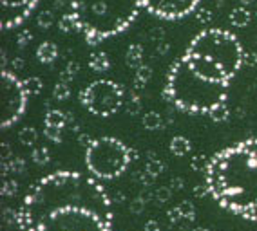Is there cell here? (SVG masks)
<instances>
[{"label":"cell","mask_w":257,"mask_h":231,"mask_svg":"<svg viewBox=\"0 0 257 231\" xmlns=\"http://www.w3.org/2000/svg\"><path fill=\"white\" fill-rule=\"evenodd\" d=\"M125 62H127L128 67H133V69H140L142 67V62H143V47L138 46V44H133V46H128L127 49V54H125Z\"/></svg>","instance_id":"4fadbf2b"},{"label":"cell","mask_w":257,"mask_h":231,"mask_svg":"<svg viewBox=\"0 0 257 231\" xmlns=\"http://www.w3.org/2000/svg\"><path fill=\"white\" fill-rule=\"evenodd\" d=\"M253 2H255V0H239V4H243L244 8H246V6H250V4H253Z\"/></svg>","instance_id":"c3c4849f"},{"label":"cell","mask_w":257,"mask_h":231,"mask_svg":"<svg viewBox=\"0 0 257 231\" xmlns=\"http://www.w3.org/2000/svg\"><path fill=\"white\" fill-rule=\"evenodd\" d=\"M160 222L158 220H149L147 224H145V231H160Z\"/></svg>","instance_id":"b9f144b4"},{"label":"cell","mask_w":257,"mask_h":231,"mask_svg":"<svg viewBox=\"0 0 257 231\" xmlns=\"http://www.w3.org/2000/svg\"><path fill=\"white\" fill-rule=\"evenodd\" d=\"M142 10V0H69L76 31L85 36L89 46L123 32Z\"/></svg>","instance_id":"277c9868"},{"label":"cell","mask_w":257,"mask_h":231,"mask_svg":"<svg viewBox=\"0 0 257 231\" xmlns=\"http://www.w3.org/2000/svg\"><path fill=\"white\" fill-rule=\"evenodd\" d=\"M212 11L210 10H198V13H196V18H198L199 24H210L212 22Z\"/></svg>","instance_id":"1f68e13d"},{"label":"cell","mask_w":257,"mask_h":231,"mask_svg":"<svg viewBox=\"0 0 257 231\" xmlns=\"http://www.w3.org/2000/svg\"><path fill=\"white\" fill-rule=\"evenodd\" d=\"M179 212H181V217H183V220H190L192 222L194 218H196V213H194V206L192 202H188V200H183V202L178 206Z\"/></svg>","instance_id":"83f0119b"},{"label":"cell","mask_w":257,"mask_h":231,"mask_svg":"<svg viewBox=\"0 0 257 231\" xmlns=\"http://www.w3.org/2000/svg\"><path fill=\"white\" fill-rule=\"evenodd\" d=\"M207 159L203 158V156H196V158L192 159V162H190V166H192V170L196 172H201V170H207Z\"/></svg>","instance_id":"4dcf8cb0"},{"label":"cell","mask_w":257,"mask_h":231,"mask_svg":"<svg viewBox=\"0 0 257 231\" xmlns=\"http://www.w3.org/2000/svg\"><path fill=\"white\" fill-rule=\"evenodd\" d=\"M38 0H0V22H2V29L10 31V29L17 28L22 22H26L33 10L37 8Z\"/></svg>","instance_id":"30bf717a"},{"label":"cell","mask_w":257,"mask_h":231,"mask_svg":"<svg viewBox=\"0 0 257 231\" xmlns=\"http://www.w3.org/2000/svg\"><path fill=\"white\" fill-rule=\"evenodd\" d=\"M181 188H183V180L179 179V177L170 180V190H181Z\"/></svg>","instance_id":"7bdbcfd3"},{"label":"cell","mask_w":257,"mask_h":231,"mask_svg":"<svg viewBox=\"0 0 257 231\" xmlns=\"http://www.w3.org/2000/svg\"><path fill=\"white\" fill-rule=\"evenodd\" d=\"M244 64H246L248 67H253V65L257 64V54H255V52H244Z\"/></svg>","instance_id":"74e56055"},{"label":"cell","mask_w":257,"mask_h":231,"mask_svg":"<svg viewBox=\"0 0 257 231\" xmlns=\"http://www.w3.org/2000/svg\"><path fill=\"white\" fill-rule=\"evenodd\" d=\"M17 190H19L17 180L6 179L4 180V186H2V195H4V197H13V195L17 194Z\"/></svg>","instance_id":"f546056e"},{"label":"cell","mask_w":257,"mask_h":231,"mask_svg":"<svg viewBox=\"0 0 257 231\" xmlns=\"http://www.w3.org/2000/svg\"><path fill=\"white\" fill-rule=\"evenodd\" d=\"M133 150L116 138H98L85 148V164L92 177L100 180L116 179L133 161Z\"/></svg>","instance_id":"8992f818"},{"label":"cell","mask_w":257,"mask_h":231,"mask_svg":"<svg viewBox=\"0 0 257 231\" xmlns=\"http://www.w3.org/2000/svg\"><path fill=\"white\" fill-rule=\"evenodd\" d=\"M250 20H252V13H250L244 6L235 8V10H232V13H230V24H232L234 28H244V26L250 24Z\"/></svg>","instance_id":"5bb4252c"},{"label":"cell","mask_w":257,"mask_h":231,"mask_svg":"<svg viewBox=\"0 0 257 231\" xmlns=\"http://www.w3.org/2000/svg\"><path fill=\"white\" fill-rule=\"evenodd\" d=\"M19 139H20V143H22L24 146H33V144L37 143L38 134H37V130L33 128V126H24V128L19 132Z\"/></svg>","instance_id":"ffe728a7"},{"label":"cell","mask_w":257,"mask_h":231,"mask_svg":"<svg viewBox=\"0 0 257 231\" xmlns=\"http://www.w3.org/2000/svg\"><path fill=\"white\" fill-rule=\"evenodd\" d=\"M17 226L20 231H110L112 204L96 177L55 172L26 194Z\"/></svg>","instance_id":"6da1fadb"},{"label":"cell","mask_w":257,"mask_h":231,"mask_svg":"<svg viewBox=\"0 0 257 231\" xmlns=\"http://www.w3.org/2000/svg\"><path fill=\"white\" fill-rule=\"evenodd\" d=\"M31 40H33L31 32H29V31H22L19 34V38H17V44H19V47H24V46H28Z\"/></svg>","instance_id":"e575fe53"},{"label":"cell","mask_w":257,"mask_h":231,"mask_svg":"<svg viewBox=\"0 0 257 231\" xmlns=\"http://www.w3.org/2000/svg\"><path fill=\"white\" fill-rule=\"evenodd\" d=\"M142 123L147 130H158V128H161V125H163V120H161L160 112L151 110V112H147V114L143 116Z\"/></svg>","instance_id":"e0dca14e"},{"label":"cell","mask_w":257,"mask_h":231,"mask_svg":"<svg viewBox=\"0 0 257 231\" xmlns=\"http://www.w3.org/2000/svg\"><path fill=\"white\" fill-rule=\"evenodd\" d=\"M53 8H55V10H62V8H64V0H55Z\"/></svg>","instance_id":"7dc6e473"},{"label":"cell","mask_w":257,"mask_h":231,"mask_svg":"<svg viewBox=\"0 0 257 231\" xmlns=\"http://www.w3.org/2000/svg\"><path fill=\"white\" fill-rule=\"evenodd\" d=\"M143 208H145V199H143V197H140V199H136L134 202H131V212L136 213V215L142 213Z\"/></svg>","instance_id":"d590c367"},{"label":"cell","mask_w":257,"mask_h":231,"mask_svg":"<svg viewBox=\"0 0 257 231\" xmlns=\"http://www.w3.org/2000/svg\"><path fill=\"white\" fill-rule=\"evenodd\" d=\"M205 184L223 210L257 220V138L214 154L205 170Z\"/></svg>","instance_id":"7a4b0ae2"},{"label":"cell","mask_w":257,"mask_h":231,"mask_svg":"<svg viewBox=\"0 0 257 231\" xmlns=\"http://www.w3.org/2000/svg\"><path fill=\"white\" fill-rule=\"evenodd\" d=\"M151 38H152V40H156V42H158V40L161 42V38H163V31H161V29H152Z\"/></svg>","instance_id":"f6af8a7d"},{"label":"cell","mask_w":257,"mask_h":231,"mask_svg":"<svg viewBox=\"0 0 257 231\" xmlns=\"http://www.w3.org/2000/svg\"><path fill=\"white\" fill-rule=\"evenodd\" d=\"M169 49H170L169 44L163 42V44H158V49H156V51L160 52V54H167V52H169Z\"/></svg>","instance_id":"bcb514c9"},{"label":"cell","mask_w":257,"mask_h":231,"mask_svg":"<svg viewBox=\"0 0 257 231\" xmlns=\"http://www.w3.org/2000/svg\"><path fill=\"white\" fill-rule=\"evenodd\" d=\"M62 130H64V128L46 125V128H44V134H46V138L51 139L53 143H60V141H62Z\"/></svg>","instance_id":"f1b7e54d"},{"label":"cell","mask_w":257,"mask_h":231,"mask_svg":"<svg viewBox=\"0 0 257 231\" xmlns=\"http://www.w3.org/2000/svg\"><path fill=\"white\" fill-rule=\"evenodd\" d=\"M31 159H33V162H35V164H38V166H46L47 162L51 161V154H49V150H47L46 146H38V148H35V150H33Z\"/></svg>","instance_id":"44dd1931"},{"label":"cell","mask_w":257,"mask_h":231,"mask_svg":"<svg viewBox=\"0 0 257 231\" xmlns=\"http://www.w3.org/2000/svg\"><path fill=\"white\" fill-rule=\"evenodd\" d=\"M194 231H208V230H203V228H198V230H194Z\"/></svg>","instance_id":"681fc988"},{"label":"cell","mask_w":257,"mask_h":231,"mask_svg":"<svg viewBox=\"0 0 257 231\" xmlns=\"http://www.w3.org/2000/svg\"><path fill=\"white\" fill-rule=\"evenodd\" d=\"M152 78V69L149 65H142L140 69H136V78H134V87L138 88H143L145 84H147L149 80Z\"/></svg>","instance_id":"ac0fdd59"},{"label":"cell","mask_w":257,"mask_h":231,"mask_svg":"<svg viewBox=\"0 0 257 231\" xmlns=\"http://www.w3.org/2000/svg\"><path fill=\"white\" fill-rule=\"evenodd\" d=\"M187 54L199 56L216 65L221 72L232 82L244 64V51L234 32L226 29H205L198 32L188 44Z\"/></svg>","instance_id":"5b68a950"},{"label":"cell","mask_w":257,"mask_h":231,"mask_svg":"<svg viewBox=\"0 0 257 231\" xmlns=\"http://www.w3.org/2000/svg\"><path fill=\"white\" fill-rule=\"evenodd\" d=\"M37 24H38V28L49 29L51 26L55 24V13H53V11H42V13L38 14Z\"/></svg>","instance_id":"4316f807"},{"label":"cell","mask_w":257,"mask_h":231,"mask_svg":"<svg viewBox=\"0 0 257 231\" xmlns=\"http://www.w3.org/2000/svg\"><path fill=\"white\" fill-rule=\"evenodd\" d=\"M169 148L174 156H178V158H185V156H188L190 150H192V143H190L187 138H183V136H176V138L170 139Z\"/></svg>","instance_id":"7c38bea8"},{"label":"cell","mask_w":257,"mask_h":231,"mask_svg":"<svg viewBox=\"0 0 257 231\" xmlns=\"http://www.w3.org/2000/svg\"><path fill=\"white\" fill-rule=\"evenodd\" d=\"M89 67H91L94 72H105L107 69L110 67V62H109V56L105 52H92L91 58H89Z\"/></svg>","instance_id":"9a60e30c"},{"label":"cell","mask_w":257,"mask_h":231,"mask_svg":"<svg viewBox=\"0 0 257 231\" xmlns=\"http://www.w3.org/2000/svg\"><path fill=\"white\" fill-rule=\"evenodd\" d=\"M24 87H26L29 96H38L44 88V82L38 76H29V78L24 80Z\"/></svg>","instance_id":"d6986e66"},{"label":"cell","mask_w":257,"mask_h":231,"mask_svg":"<svg viewBox=\"0 0 257 231\" xmlns=\"http://www.w3.org/2000/svg\"><path fill=\"white\" fill-rule=\"evenodd\" d=\"M53 96H55V100H58V102L67 100V98L71 96L69 85L65 84V82H58V84L55 85V88H53Z\"/></svg>","instance_id":"484cf974"},{"label":"cell","mask_w":257,"mask_h":231,"mask_svg":"<svg viewBox=\"0 0 257 231\" xmlns=\"http://www.w3.org/2000/svg\"><path fill=\"white\" fill-rule=\"evenodd\" d=\"M169 220H172V222H178V220H183V217H181V212H179V208L176 206V208H172L169 213Z\"/></svg>","instance_id":"8d00e7d4"},{"label":"cell","mask_w":257,"mask_h":231,"mask_svg":"<svg viewBox=\"0 0 257 231\" xmlns=\"http://www.w3.org/2000/svg\"><path fill=\"white\" fill-rule=\"evenodd\" d=\"M78 98L91 114L109 118L123 105V88L112 80H96L83 88Z\"/></svg>","instance_id":"52a82bcc"},{"label":"cell","mask_w":257,"mask_h":231,"mask_svg":"<svg viewBox=\"0 0 257 231\" xmlns=\"http://www.w3.org/2000/svg\"><path fill=\"white\" fill-rule=\"evenodd\" d=\"M58 29L62 32H73V31H76V24H74L73 14H71V13L62 14V16H60V20H58Z\"/></svg>","instance_id":"603a6c76"},{"label":"cell","mask_w":257,"mask_h":231,"mask_svg":"<svg viewBox=\"0 0 257 231\" xmlns=\"http://www.w3.org/2000/svg\"><path fill=\"white\" fill-rule=\"evenodd\" d=\"M78 70H80V64L78 62H67V65H65V69L62 70V74H60V82H71V80L78 74Z\"/></svg>","instance_id":"7402d4cb"},{"label":"cell","mask_w":257,"mask_h":231,"mask_svg":"<svg viewBox=\"0 0 257 231\" xmlns=\"http://www.w3.org/2000/svg\"><path fill=\"white\" fill-rule=\"evenodd\" d=\"M92 141H94V139H91L89 134H78V143L82 144L83 148H89V144H91Z\"/></svg>","instance_id":"f35d334b"},{"label":"cell","mask_w":257,"mask_h":231,"mask_svg":"<svg viewBox=\"0 0 257 231\" xmlns=\"http://www.w3.org/2000/svg\"><path fill=\"white\" fill-rule=\"evenodd\" d=\"M142 110V105H140V100L136 96L131 98V102L127 103V112L128 114H138V112Z\"/></svg>","instance_id":"d6a6232c"},{"label":"cell","mask_w":257,"mask_h":231,"mask_svg":"<svg viewBox=\"0 0 257 231\" xmlns=\"http://www.w3.org/2000/svg\"><path fill=\"white\" fill-rule=\"evenodd\" d=\"M37 58L40 64H53V62L58 58V47L55 46L53 42H44L38 46L37 49Z\"/></svg>","instance_id":"8fae6325"},{"label":"cell","mask_w":257,"mask_h":231,"mask_svg":"<svg viewBox=\"0 0 257 231\" xmlns=\"http://www.w3.org/2000/svg\"><path fill=\"white\" fill-rule=\"evenodd\" d=\"M201 0H142V8L161 20H181L198 10Z\"/></svg>","instance_id":"9c48e42d"},{"label":"cell","mask_w":257,"mask_h":231,"mask_svg":"<svg viewBox=\"0 0 257 231\" xmlns=\"http://www.w3.org/2000/svg\"><path fill=\"white\" fill-rule=\"evenodd\" d=\"M28 98L29 94L24 87V80H19L15 72L8 69L2 70V100H4L2 128H10L22 118L28 105Z\"/></svg>","instance_id":"ba28073f"},{"label":"cell","mask_w":257,"mask_h":231,"mask_svg":"<svg viewBox=\"0 0 257 231\" xmlns=\"http://www.w3.org/2000/svg\"><path fill=\"white\" fill-rule=\"evenodd\" d=\"M11 65H13L15 70H20V69H24V60L22 58H13V60H11Z\"/></svg>","instance_id":"ee69618b"},{"label":"cell","mask_w":257,"mask_h":231,"mask_svg":"<svg viewBox=\"0 0 257 231\" xmlns=\"http://www.w3.org/2000/svg\"><path fill=\"white\" fill-rule=\"evenodd\" d=\"M156 200L158 202H167V200L170 199V195H172V190L170 188H160L156 190Z\"/></svg>","instance_id":"836d02e7"},{"label":"cell","mask_w":257,"mask_h":231,"mask_svg":"<svg viewBox=\"0 0 257 231\" xmlns=\"http://www.w3.org/2000/svg\"><path fill=\"white\" fill-rule=\"evenodd\" d=\"M228 85L201 76L192 69L187 58L181 56L170 65L163 98L188 114H210L214 108L226 103Z\"/></svg>","instance_id":"3957f363"},{"label":"cell","mask_w":257,"mask_h":231,"mask_svg":"<svg viewBox=\"0 0 257 231\" xmlns=\"http://www.w3.org/2000/svg\"><path fill=\"white\" fill-rule=\"evenodd\" d=\"M44 123L46 125H51V126H58V128H64L67 125V114L58 108H51L47 110L46 118H44Z\"/></svg>","instance_id":"2e32d148"},{"label":"cell","mask_w":257,"mask_h":231,"mask_svg":"<svg viewBox=\"0 0 257 231\" xmlns=\"http://www.w3.org/2000/svg\"><path fill=\"white\" fill-rule=\"evenodd\" d=\"M163 162L160 161V159H156L154 156H151V159L147 161V164H145V172H147L149 176H152V177H158L163 172Z\"/></svg>","instance_id":"d4e9b609"},{"label":"cell","mask_w":257,"mask_h":231,"mask_svg":"<svg viewBox=\"0 0 257 231\" xmlns=\"http://www.w3.org/2000/svg\"><path fill=\"white\" fill-rule=\"evenodd\" d=\"M205 194H208L207 184H199V186H196V188H194V195H196V197H203Z\"/></svg>","instance_id":"60d3db41"},{"label":"cell","mask_w":257,"mask_h":231,"mask_svg":"<svg viewBox=\"0 0 257 231\" xmlns=\"http://www.w3.org/2000/svg\"><path fill=\"white\" fill-rule=\"evenodd\" d=\"M6 161H11V150H10V144H2V162Z\"/></svg>","instance_id":"ab89813d"},{"label":"cell","mask_w":257,"mask_h":231,"mask_svg":"<svg viewBox=\"0 0 257 231\" xmlns=\"http://www.w3.org/2000/svg\"><path fill=\"white\" fill-rule=\"evenodd\" d=\"M208 116H210V120L216 121V123H225L230 118V110H228V106H226V103H223V105H219L217 108H214Z\"/></svg>","instance_id":"cb8c5ba5"}]
</instances>
